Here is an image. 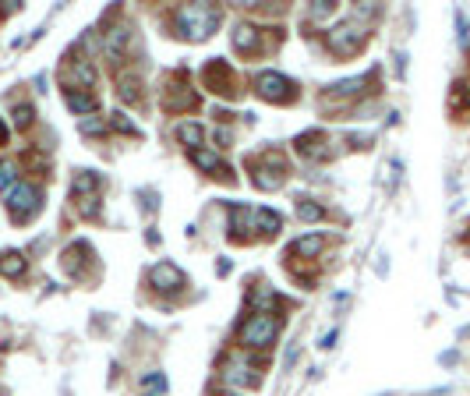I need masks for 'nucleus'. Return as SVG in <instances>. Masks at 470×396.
Returning <instances> with one entry per match:
<instances>
[{
  "mask_svg": "<svg viewBox=\"0 0 470 396\" xmlns=\"http://www.w3.org/2000/svg\"><path fill=\"white\" fill-rule=\"evenodd\" d=\"M219 8H213V4H184L181 11H177V18H173V25H177V32L184 36V39H195V43H202V39H209L216 28H219Z\"/></svg>",
  "mask_w": 470,
  "mask_h": 396,
  "instance_id": "nucleus-1",
  "label": "nucleus"
},
{
  "mask_svg": "<svg viewBox=\"0 0 470 396\" xmlns=\"http://www.w3.org/2000/svg\"><path fill=\"white\" fill-rule=\"evenodd\" d=\"M248 170H251L255 188H262V191H276L286 180V160L280 156L276 149H266V152H258V156H248Z\"/></svg>",
  "mask_w": 470,
  "mask_h": 396,
  "instance_id": "nucleus-2",
  "label": "nucleus"
},
{
  "mask_svg": "<svg viewBox=\"0 0 470 396\" xmlns=\"http://www.w3.org/2000/svg\"><path fill=\"white\" fill-rule=\"evenodd\" d=\"M326 43H329V50L336 57H358L364 50V43H368V25H361L354 18L340 21V25H333L326 32Z\"/></svg>",
  "mask_w": 470,
  "mask_h": 396,
  "instance_id": "nucleus-3",
  "label": "nucleus"
},
{
  "mask_svg": "<svg viewBox=\"0 0 470 396\" xmlns=\"http://www.w3.org/2000/svg\"><path fill=\"white\" fill-rule=\"evenodd\" d=\"M8 209L14 223H28L43 209V191L39 185H28V180H18V185L8 191Z\"/></svg>",
  "mask_w": 470,
  "mask_h": 396,
  "instance_id": "nucleus-4",
  "label": "nucleus"
},
{
  "mask_svg": "<svg viewBox=\"0 0 470 396\" xmlns=\"http://www.w3.org/2000/svg\"><path fill=\"white\" fill-rule=\"evenodd\" d=\"M251 85H255V93L266 103H293V100H297V85H293L286 75H280V71H258Z\"/></svg>",
  "mask_w": 470,
  "mask_h": 396,
  "instance_id": "nucleus-5",
  "label": "nucleus"
},
{
  "mask_svg": "<svg viewBox=\"0 0 470 396\" xmlns=\"http://www.w3.org/2000/svg\"><path fill=\"white\" fill-rule=\"evenodd\" d=\"M276 337H280V322H276L273 315H251V319L244 322V329H241V343H244V347H255V350L273 347Z\"/></svg>",
  "mask_w": 470,
  "mask_h": 396,
  "instance_id": "nucleus-6",
  "label": "nucleus"
},
{
  "mask_svg": "<svg viewBox=\"0 0 470 396\" xmlns=\"http://www.w3.org/2000/svg\"><path fill=\"white\" fill-rule=\"evenodd\" d=\"M191 106H198V96H195V88L188 85V75L177 71L166 82V88H163V110L166 113H184Z\"/></svg>",
  "mask_w": 470,
  "mask_h": 396,
  "instance_id": "nucleus-7",
  "label": "nucleus"
},
{
  "mask_svg": "<svg viewBox=\"0 0 470 396\" xmlns=\"http://www.w3.org/2000/svg\"><path fill=\"white\" fill-rule=\"evenodd\" d=\"M202 85L205 88H213V93L219 96H241V88H237V78H233V68L223 64V60H209V64L202 68Z\"/></svg>",
  "mask_w": 470,
  "mask_h": 396,
  "instance_id": "nucleus-8",
  "label": "nucleus"
},
{
  "mask_svg": "<svg viewBox=\"0 0 470 396\" xmlns=\"http://www.w3.org/2000/svg\"><path fill=\"white\" fill-rule=\"evenodd\" d=\"M61 85L68 88V93H78V88L85 85H96V68H92V60H64V68H61Z\"/></svg>",
  "mask_w": 470,
  "mask_h": 396,
  "instance_id": "nucleus-9",
  "label": "nucleus"
},
{
  "mask_svg": "<svg viewBox=\"0 0 470 396\" xmlns=\"http://www.w3.org/2000/svg\"><path fill=\"white\" fill-rule=\"evenodd\" d=\"M293 145H297V156H304L308 163H322L333 156V142L326 131H304V135H297Z\"/></svg>",
  "mask_w": 470,
  "mask_h": 396,
  "instance_id": "nucleus-10",
  "label": "nucleus"
},
{
  "mask_svg": "<svg viewBox=\"0 0 470 396\" xmlns=\"http://www.w3.org/2000/svg\"><path fill=\"white\" fill-rule=\"evenodd\" d=\"M106 57L110 60H124L135 46V32H131V25L128 21H117L113 28H106Z\"/></svg>",
  "mask_w": 470,
  "mask_h": 396,
  "instance_id": "nucleus-11",
  "label": "nucleus"
},
{
  "mask_svg": "<svg viewBox=\"0 0 470 396\" xmlns=\"http://www.w3.org/2000/svg\"><path fill=\"white\" fill-rule=\"evenodd\" d=\"M149 283H153L156 290H181V287H184V272L173 265V262H159V265L149 269Z\"/></svg>",
  "mask_w": 470,
  "mask_h": 396,
  "instance_id": "nucleus-12",
  "label": "nucleus"
},
{
  "mask_svg": "<svg viewBox=\"0 0 470 396\" xmlns=\"http://www.w3.org/2000/svg\"><path fill=\"white\" fill-rule=\"evenodd\" d=\"M191 163L198 167V170H205V173H213V177H223V180H233V173H230V167L216 156V152H209V149H195L191 152Z\"/></svg>",
  "mask_w": 470,
  "mask_h": 396,
  "instance_id": "nucleus-13",
  "label": "nucleus"
},
{
  "mask_svg": "<svg viewBox=\"0 0 470 396\" xmlns=\"http://www.w3.org/2000/svg\"><path fill=\"white\" fill-rule=\"evenodd\" d=\"M326 234H308V237H297L290 245V258H297V255H304V258H315V255H322V248H326Z\"/></svg>",
  "mask_w": 470,
  "mask_h": 396,
  "instance_id": "nucleus-14",
  "label": "nucleus"
},
{
  "mask_svg": "<svg viewBox=\"0 0 470 396\" xmlns=\"http://www.w3.org/2000/svg\"><path fill=\"white\" fill-rule=\"evenodd\" d=\"M230 43H233V50H237V53H255L258 50V28L248 25V21H241L237 28H233Z\"/></svg>",
  "mask_w": 470,
  "mask_h": 396,
  "instance_id": "nucleus-15",
  "label": "nucleus"
},
{
  "mask_svg": "<svg viewBox=\"0 0 470 396\" xmlns=\"http://www.w3.org/2000/svg\"><path fill=\"white\" fill-rule=\"evenodd\" d=\"M251 223H255V209H248V205H230V230H233V237L244 241L248 230H251Z\"/></svg>",
  "mask_w": 470,
  "mask_h": 396,
  "instance_id": "nucleus-16",
  "label": "nucleus"
},
{
  "mask_svg": "<svg viewBox=\"0 0 470 396\" xmlns=\"http://www.w3.org/2000/svg\"><path fill=\"white\" fill-rule=\"evenodd\" d=\"M96 191H99V177H96L92 170H81V173L75 177V185H71V195L81 202V198H99Z\"/></svg>",
  "mask_w": 470,
  "mask_h": 396,
  "instance_id": "nucleus-17",
  "label": "nucleus"
},
{
  "mask_svg": "<svg viewBox=\"0 0 470 396\" xmlns=\"http://www.w3.org/2000/svg\"><path fill=\"white\" fill-rule=\"evenodd\" d=\"M280 227H283V216H280V212H273V209H255V230H262L266 237H273Z\"/></svg>",
  "mask_w": 470,
  "mask_h": 396,
  "instance_id": "nucleus-18",
  "label": "nucleus"
},
{
  "mask_svg": "<svg viewBox=\"0 0 470 396\" xmlns=\"http://www.w3.org/2000/svg\"><path fill=\"white\" fill-rule=\"evenodd\" d=\"M68 106H71V113H96L99 100L92 93H68Z\"/></svg>",
  "mask_w": 470,
  "mask_h": 396,
  "instance_id": "nucleus-19",
  "label": "nucleus"
},
{
  "mask_svg": "<svg viewBox=\"0 0 470 396\" xmlns=\"http://www.w3.org/2000/svg\"><path fill=\"white\" fill-rule=\"evenodd\" d=\"M223 382H226V386H251V382H255V375H251L248 364H237V361H233L230 368L223 372Z\"/></svg>",
  "mask_w": 470,
  "mask_h": 396,
  "instance_id": "nucleus-20",
  "label": "nucleus"
},
{
  "mask_svg": "<svg viewBox=\"0 0 470 396\" xmlns=\"http://www.w3.org/2000/svg\"><path fill=\"white\" fill-rule=\"evenodd\" d=\"M364 85H368V78H364V75H354V78H343V82L329 85V93H333V96H358Z\"/></svg>",
  "mask_w": 470,
  "mask_h": 396,
  "instance_id": "nucleus-21",
  "label": "nucleus"
},
{
  "mask_svg": "<svg viewBox=\"0 0 470 396\" xmlns=\"http://www.w3.org/2000/svg\"><path fill=\"white\" fill-rule=\"evenodd\" d=\"M18 185V163L14 160H0V191H11Z\"/></svg>",
  "mask_w": 470,
  "mask_h": 396,
  "instance_id": "nucleus-22",
  "label": "nucleus"
},
{
  "mask_svg": "<svg viewBox=\"0 0 470 396\" xmlns=\"http://www.w3.org/2000/svg\"><path fill=\"white\" fill-rule=\"evenodd\" d=\"M121 100L124 103H141V82L138 78H131V75L121 78Z\"/></svg>",
  "mask_w": 470,
  "mask_h": 396,
  "instance_id": "nucleus-23",
  "label": "nucleus"
},
{
  "mask_svg": "<svg viewBox=\"0 0 470 396\" xmlns=\"http://www.w3.org/2000/svg\"><path fill=\"white\" fill-rule=\"evenodd\" d=\"M177 138H181L184 145H191V152H195V145H202L205 131H202L198 124H191V120H188V124H181V128H177Z\"/></svg>",
  "mask_w": 470,
  "mask_h": 396,
  "instance_id": "nucleus-24",
  "label": "nucleus"
},
{
  "mask_svg": "<svg viewBox=\"0 0 470 396\" xmlns=\"http://www.w3.org/2000/svg\"><path fill=\"white\" fill-rule=\"evenodd\" d=\"M21 269H25V258L18 252H8L4 258H0V272H4V276H18Z\"/></svg>",
  "mask_w": 470,
  "mask_h": 396,
  "instance_id": "nucleus-25",
  "label": "nucleus"
},
{
  "mask_svg": "<svg viewBox=\"0 0 470 396\" xmlns=\"http://www.w3.org/2000/svg\"><path fill=\"white\" fill-rule=\"evenodd\" d=\"M81 135H103L106 128H110V120L106 117H81Z\"/></svg>",
  "mask_w": 470,
  "mask_h": 396,
  "instance_id": "nucleus-26",
  "label": "nucleus"
},
{
  "mask_svg": "<svg viewBox=\"0 0 470 396\" xmlns=\"http://www.w3.org/2000/svg\"><path fill=\"white\" fill-rule=\"evenodd\" d=\"M453 106H456V110H467V106H470V82H456V85H453Z\"/></svg>",
  "mask_w": 470,
  "mask_h": 396,
  "instance_id": "nucleus-27",
  "label": "nucleus"
},
{
  "mask_svg": "<svg viewBox=\"0 0 470 396\" xmlns=\"http://www.w3.org/2000/svg\"><path fill=\"white\" fill-rule=\"evenodd\" d=\"M333 11H336V4H329V0H318V4L308 8V21H326Z\"/></svg>",
  "mask_w": 470,
  "mask_h": 396,
  "instance_id": "nucleus-28",
  "label": "nucleus"
},
{
  "mask_svg": "<svg viewBox=\"0 0 470 396\" xmlns=\"http://www.w3.org/2000/svg\"><path fill=\"white\" fill-rule=\"evenodd\" d=\"M297 216L308 223H315V220H322V216H326V212H322V205H315V202H297Z\"/></svg>",
  "mask_w": 470,
  "mask_h": 396,
  "instance_id": "nucleus-29",
  "label": "nucleus"
},
{
  "mask_svg": "<svg viewBox=\"0 0 470 396\" xmlns=\"http://www.w3.org/2000/svg\"><path fill=\"white\" fill-rule=\"evenodd\" d=\"M32 117H36V110L28 106V103H25V106H14V128H21V131L32 128Z\"/></svg>",
  "mask_w": 470,
  "mask_h": 396,
  "instance_id": "nucleus-30",
  "label": "nucleus"
},
{
  "mask_svg": "<svg viewBox=\"0 0 470 396\" xmlns=\"http://www.w3.org/2000/svg\"><path fill=\"white\" fill-rule=\"evenodd\" d=\"M110 128L113 131H121V135H138V128L131 124V120L124 113H110Z\"/></svg>",
  "mask_w": 470,
  "mask_h": 396,
  "instance_id": "nucleus-31",
  "label": "nucleus"
},
{
  "mask_svg": "<svg viewBox=\"0 0 470 396\" xmlns=\"http://www.w3.org/2000/svg\"><path fill=\"white\" fill-rule=\"evenodd\" d=\"M78 212H81L85 220H96V216H99V198H81V202H78Z\"/></svg>",
  "mask_w": 470,
  "mask_h": 396,
  "instance_id": "nucleus-32",
  "label": "nucleus"
},
{
  "mask_svg": "<svg viewBox=\"0 0 470 396\" xmlns=\"http://www.w3.org/2000/svg\"><path fill=\"white\" fill-rule=\"evenodd\" d=\"M141 386H145V389H166V375L153 372V375H145V379H141Z\"/></svg>",
  "mask_w": 470,
  "mask_h": 396,
  "instance_id": "nucleus-33",
  "label": "nucleus"
},
{
  "mask_svg": "<svg viewBox=\"0 0 470 396\" xmlns=\"http://www.w3.org/2000/svg\"><path fill=\"white\" fill-rule=\"evenodd\" d=\"M322 347H326V350H329V347H336V332H326V340H322Z\"/></svg>",
  "mask_w": 470,
  "mask_h": 396,
  "instance_id": "nucleus-34",
  "label": "nucleus"
},
{
  "mask_svg": "<svg viewBox=\"0 0 470 396\" xmlns=\"http://www.w3.org/2000/svg\"><path fill=\"white\" fill-rule=\"evenodd\" d=\"M4 142H8V124L0 120V145H4Z\"/></svg>",
  "mask_w": 470,
  "mask_h": 396,
  "instance_id": "nucleus-35",
  "label": "nucleus"
}]
</instances>
